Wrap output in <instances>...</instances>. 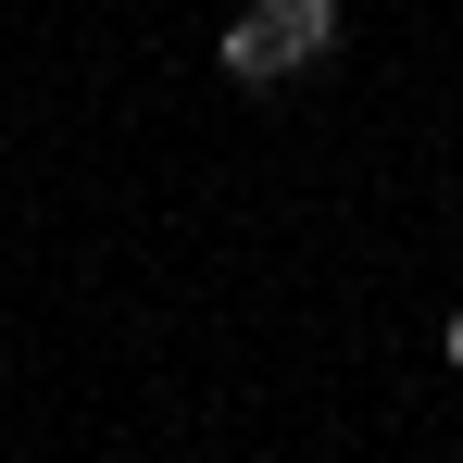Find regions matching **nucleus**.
I'll use <instances>...</instances> for the list:
<instances>
[{
  "label": "nucleus",
  "instance_id": "7ed1b4c3",
  "mask_svg": "<svg viewBox=\"0 0 463 463\" xmlns=\"http://www.w3.org/2000/svg\"><path fill=\"white\" fill-rule=\"evenodd\" d=\"M451 364H463V313H451Z\"/></svg>",
  "mask_w": 463,
  "mask_h": 463
},
{
  "label": "nucleus",
  "instance_id": "f257e3e1",
  "mask_svg": "<svg viewBox=\"0 0 463 463\" xmlns=\"http://www.w3.org/2000/svg\"><path fill=\"white\" fill-rule=\"evenodd\" d=\"M213 63H226L238 88H288V76H301V51H288V38H276L263 13H226V38H213Z\"/></svg>",
  "mask_w": 463,
  "mask_h": 463
},
{
  "label": "nucleus",
  "instance_id": "f03ea898",
  "mask_svg": "<svg viewBox=\"0 0 463 463\" xmlns=\"http://www.w3.org/2000/svg\"><path fill=\"white\" fill-rule=\"evenodd\" d=\"M250 13H263V25H276V38L301 51V76L326 63V51H338V0H250Z\"/></svg>",
  "mask_w": 463,
  "mask_h": 463
}]
</instances>
